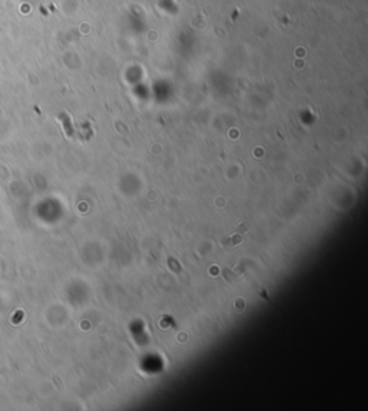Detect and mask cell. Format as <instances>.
<instances>
[{"mask_svg":"<svg viewBox=\"0 0 368 411\" xmlns=\"http://www.w3.org/2000/svg\"><path fill=\"white\" fill-rule=\"evenodd\" d=\"M247 230V224H243V226H239L237 232H233L232 236L223 239V246L224 247H234L237 245H240L243 242V237H245V232Z\"/></svg>","mask_w":368,"mask_h":411,"instance_id":"obj_1","label":"cell"}]
</instances>
